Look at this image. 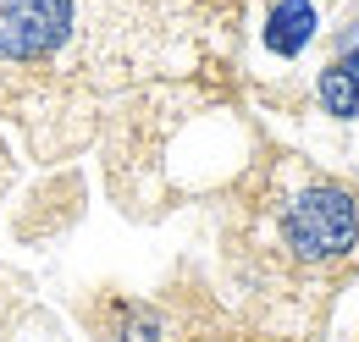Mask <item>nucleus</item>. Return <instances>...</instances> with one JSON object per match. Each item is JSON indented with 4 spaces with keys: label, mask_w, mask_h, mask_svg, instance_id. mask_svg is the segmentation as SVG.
Wrapping results in <instances>:
<instances>
[{
    "label": "nucleus",
    "mask_w": 359,
    "mask_h": 342,
    "mask_svg": "<svg viewBox=\"0 0 359 342\" xmlns=\"http://www.w3.org/2000/svg\"><path fill=\"white\" fill-rule=\"evenodd\" d=\"M315 100H320V111H326V116L354 122V116H359V78L343 67V61H326V67H320V78H315Z\"/></svg>",
    "instance_id": "obj_4"
},
{
    "label": "nucleus",
    "mask_w": 359,
    "mask_h": 342,
    "mask_svg": "<svg viewBox=\"0 0 359 342\" xmlns=\"http://www.w3.org/2000/svg\"><path fill=\"white\" fill-rule=\"evenodd\" d=\"M282 243L304 265L348 259L359 249V199L348 188H332V182H315L304 193H293L287 210H282Z\"/></svg>",
    "instance_id": "obj_2"
},
{
    "label": "nucleus",
    "mask_w": 359,
    "mask_h": 342,
    "mask_svg": "<svg viewBox=\"0 0 359 342\" xmlns=\"http://www.w3.org/2000/svg\"><path fill=\"white\" fill-rule=\"evenodd\" d=\"M94 0H0V83H55L83 72Z\"/></svg>",
    "instance_id": "obj_1"
},
{
    "label": "nucleus",
    "mask_w": 359,
    "mask_h": 342,
    "mask_svg": "<svg viewBox=\"0 0 359 342\" xmlns=\"http://www.w3.org/2000/svg\"><path fill=\"white\" fill-rule=\"evenodd\" d=\"M310 39H315V6L310 0H276L266 17V50L282 55V61H293Z\"/></svg>",
    "instance_id": "obj_3"
},
{
    "label": "nucleus",
    "mask_w": 359,
    "mask_h": 342,
    "mask_svg": "<svg viewBox=\"0 0 359 342\" xmlns=\"http://www.w3.org/2000/svg\"><path fill=\"white\" fill-rule=\"evenodd\" d=\"M111 342H161V315L149 303H116L111 309Z\"/></svg>",
    "instance_id": "obj_5"
}]
</instances>
